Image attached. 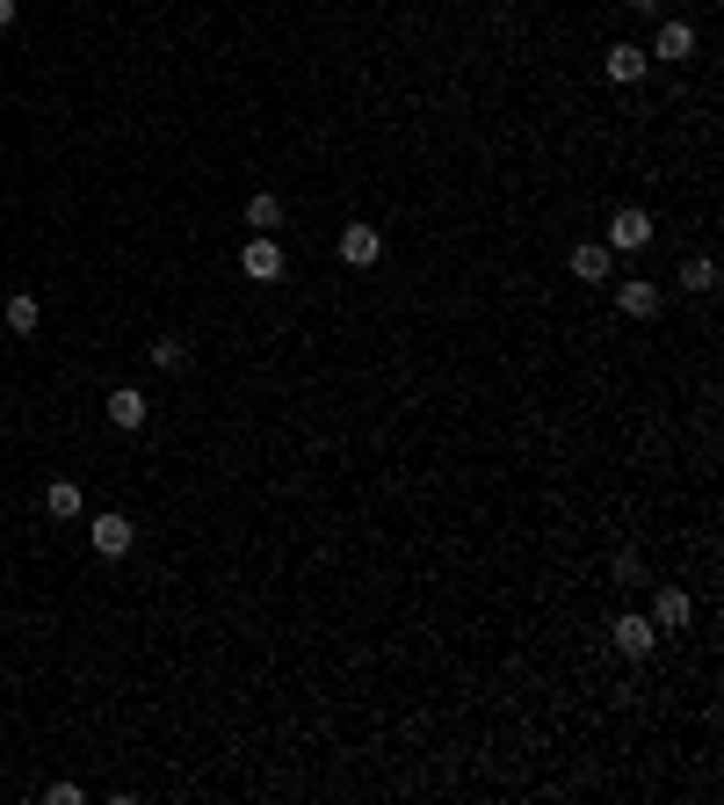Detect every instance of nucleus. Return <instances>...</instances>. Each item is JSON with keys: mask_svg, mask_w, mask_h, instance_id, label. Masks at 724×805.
Here are the masks:
<instances>
[{"mask_svg": "<svg viewBox=\"0 0 724 805\" xmlns=\"http://www.w3.org/2000/svg\"><path fill=\"white\" fill-rule=\"evenodd\" d=\"M8 22H15V0H0V30H8Z\"/></svg>", "mask_w": 724, "mask_h": 805, "instance_id": "nucleus-19", "label": "nucleus"}, {"mask_svg": "<svg viewBox=\"0 0 724 805\" xmlns=\"http://www.w3.org/2000/svg\"><path fill=\"white\" fill-rule=\"evenodd\" d=\"M44 805H87L80 784H44Z\"/></svg>", "mask_w": 724, "mask_h": 805, "instance_id": "nucleus-17", "label": "nucleus"}, {"mask_svg": "<svg viewBox=\"0 0 724 805\" xmlns=\"http://www.w3.org/2000/svg\"><path fill=\"white\" fill-rule=\"evenodd\" d=\"M689 52H695V30L681 15H667V22H659V36H652V58H673V66H681Z\"/></svg>", "mask_w": 724, "mask_h": 805, "instance_id": "nucleus-10", "label": "nucleus"}, {"mask_svg": "<svg viewBox=\"0 0 724 805\" xmlns=\"http://www.w3.org/2000/svg\"><path fill=\"white\" fill-rule=\"evenodd\" d=\"M602 73H608V80H616V88H638L645 73H652V52H645V44H608Z\"/></svg>", "mask_w": 724, "mask_h": 805, "instance_id": "nucleus-4", "label": "nucleus"}, {"mask_svg": "<svg viewBox=\"0 0 724 805\" xmlns=\"http://www.w3.org/2000/svg\"><path fill=\"white\" fill-rule=\"evenodd\" d=\"M645 247H652V210L623 204L616 218H608V254H645Z\"/></svg>", "mask_w": 724, "mask_h": 805, "instance_id": "nucleus-2", "label": "nucleus"}, {"mask_svg": "<svg viewBox=\"0 0 724 805\" xmlns=\"http://www.w3.org/2000/svg\"><path fill=\"white\" fill-rule=\"evenodd\" d=\"M44 515L73 523V515H80V487H73V479H52V487H44Z\"/></svg>", "mask_w": 724, "mask_h": 805, "instance_id": "nucleus-14", "label": "nucleus"}, {"mask_svg": "<svg viewBox=\"0 0 724 805\" xmlns=\"http://www.w3.org/2000/svg\"><path fill=\"white\" fill-rule=\"evenodd\" d=\"M377 254H384V232H377V226H348V232H341V262H348V269H370Z\"/></svg>", "mask_w": 724, "mask_h": 805, "instance_id": "nucleus-8", "label": "nucleus"}, {"mask_svg": "<svg viewBox=\"0 0 724 805\" xmlns=\"http://www.w3.org/2000/svg\"><path fill=\"white\" fill-rule=\"evenodd\" d=\"M608 269H616L608 240H586V247H572V276H580V283H608Z\"/></svg>", "mask_w": 724, "mask_h": 805, "instance_id": "nucleus-11", "label": "nucleus"}, {"mask_svg": "<svg viewBox=\"0 0 724 805\" xmlns=\"http://www.w3.org/2000/svg\"><path fill=\"white\" fill-rule=\"evenodd\" d=\"M616 580H645V559H638V552H616Z\"/></svg>", "mask_w": 724, "mask_h": 805, "instance_id": "nucleus-18", "label": "nucleus"}, {"mask_svg": "<svg viewBox=\"0 0 724 805\" xmlns=\"http://www.w3.org/2000/svg\"><path fill=\"white\" fill-rule=\"evenodd\" d=\"M0 319H8V327H15V334H36V327H44V305H36V291H15V298H8V313H0Z\"/></svg>", "mask_w": 724, "mask_h": 805, "instance_id": "nucleus-13", "label": "nucleus"}, {"mask_svg": "<svg viewBox=\"0 0 724 805\" xmlns=\"http://www.w3.org/2000/svg\"><path fill=\"white\" fill-rule=\"evenodd\" d=\"M153 363L160 370H182V363H189V341H182V334H160V341H153Z\"/></svg>", "mask_w": 724, "mask_h": 805, "instance_id": "nucleus-16", "label": "nucleus"}, {"mask_svg": "<svg viewBox=\"0 0 724 805\" xmlns=\"http://www.w3.org/2000/svg\"><path fill=\"white\" fill-rule=\"evenodd\" d=\"M608 639H616L623 661H645V653L659 646V624H652V617H616V631H608Z\"/></svg>", "mask_w": 724, "mask_h": 805, "instance_id": "nucleus-6", "label": "nucleus"}, {"mask_svg": "<svg viewBox=\"0 0 724 805\" xmlns=\"http://www.w3.org/2000/svg\"><path fill=\"white\" fill-rule=\"evenodd\" d=\"M87 544H95V559H123V552L139 544V523L109 508V515H95V523H87Z\"/></svg>", "mask_w": 724, "mask_h": 805, "instance_id": "nucleus-3", "label": "nucleus"}, {"mask_svg": "<svg viewBox=\"0 0 724 805\" xmlns=\"http://www.w3.org/2000/svg\"><path fill=\"white\" fill-rule=\"evenodd\" d=\"M659 305H667V298H659V283H645V276H623L616 283V313L623 319H659Z\"/></svg>", "mask_w": 724, "mask_h": 805, "instance_id": "nucleus-5", "label": "nucleus"}, {"mask_svg": "<svg viewBox=\"0 0 724 805\" xmlns=\"http://www.w3.org/2000/svg\"><path fill=\"white\" fill-rule=\"evenodd\" d=\"M246 226H254V232H283V196L276 189L246 196Z\"/></svg>", "mask_w": 724, "mask_h": 805, "instance_id": "nucleus-12", "label": "nucleus"}, {"mask_svg": "<svg viewBox=\"0 0 724 805\" xmlns=\"http://www.w3.org/2000/svg\"><path fill=\"white\" fill-rule=\"evenodd\" d=\"M689 617H695L689 588H673V580H667V588H659V596H652V624H659V631H681V624H689Z\"/></svg>", "mask_w": 724, "mask_h": 805, "instance_id": "nucleus-9", "label": "nucleus"}, {"mask_svg": "<svg viewBox=\"0 0 724 805\" xmlns=\"http://www.w3.org/2000/svg\"><path fill=\"white\" fill-rule=\"evenodd\" d=\"M102 414H109V428H145V414H153V400H145L139 385H117L102 400Z\"/></svg>", "mask_w": 724, "mask_h": 805, "instance_id": "nucleus-7", "label": "nucleus"}, {"mask_svg": "<svg viewBox=\"0 0 724 805\" xmlns=\"http://www.w3.org/2000/svg\"><path fill=\"white\" fill-rule=\"evenodd\" d=\"M240 269H246V283H283L290 254H283L276 232H254V240H246V254H240Z\"/></svg>", "mask_w": 724, "mask_h": 805, "instance_id": "nucleus-1", "label": "nucleus"}, {"mask_svg": "<svg viewBox=\"0 0 724 805\" xmlns=\"http://www.w3.org/2000/svg\"><path fill=\"white\" fill-rule=\"evenodd\" d=\"M681 291H695V298H710V291H717V262H710V254H695V262L681 269Z\"/></svg>", "mask_w": 724, "mask_h": 805, "instance_id": "nucleus-15", "label": "nucleus"}]
</instances>
